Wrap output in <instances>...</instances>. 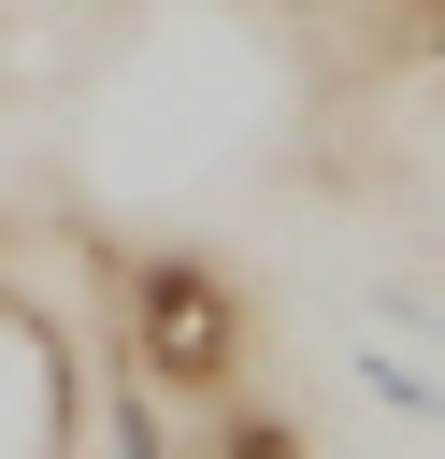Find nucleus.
Masks as SVG:
<instances>
[{"mask_svg":"<svg viewBox=\"0 0 445 459\" xmlns=\"http://www.w3.org/2000/svg\"><path fill=\"white\" fill-rule=\"evenodd\" d=\"M230 373H244V301H230L201 258H144V273H129V387L230 402Z\"/></svg>","mask_w":445,"mask_h":459,"instance_id":"obj_1","label":"nucleus"},{"mask_svg":"<svg viewBox=\"0 0 445 459\" xmlns=\"http://www.w3.org/2000/svg\"><path fill=\"white\" fill-rule=\"evenodd\" d=\"M0 459H72V344L0 287Z\"/></svg>","mask_w":445,"mask_h":459,"instance_id":"obj_2","label":"nucleus"},{"mask_svg":"<svg viewBox=\"0 0 445 459\" xmlns=\"http://www.w3.org/2000/svg\"><path fill=\"white\" fill-rule=\"evenodd\" d=\"M201 459H301V430L258 416V402H215V445H201Z\"/></svg>","mask_w":445,"mask_h":459,"instance_id":"obj_3","label":"nucleus"}]
</instances>
